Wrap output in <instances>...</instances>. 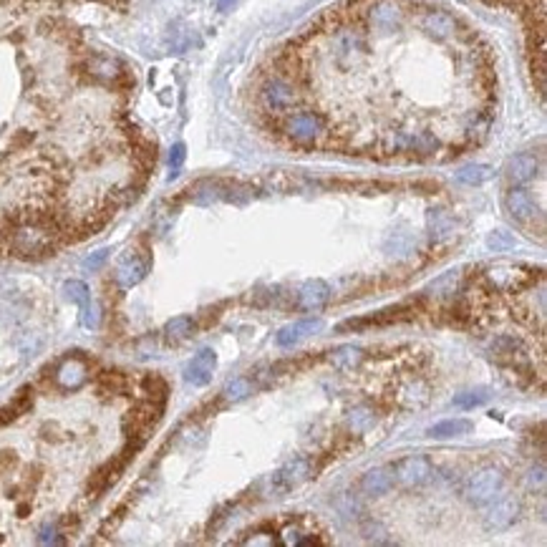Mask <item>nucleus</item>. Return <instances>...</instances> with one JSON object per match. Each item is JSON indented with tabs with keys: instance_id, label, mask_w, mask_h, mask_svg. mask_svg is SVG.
<instances>
[{
	"instance_id": "f257e3e1",
	"label": "nucleus",
	"mask_w": 547,
	"mask_h": 547,
	"mask_svg": "<svg viewBox=\"0 0 547 547\" xmlns=\"http://www.w3.org/2000/svg\"><path fill=\"white\" fill-rule=\"evenodd\" d=\"M502 487H505V474L500 469H494V467H484V469L467 476L464 482H462V487H459V494L469 505L482 507L487 502H492L502 492Z\"/></svg>"
},
{
	"instance_id": "f03ea898",
	"label": "nucleus",
	"mask_w": 547,
	"mask_h": 547,
	"mask_svg": "<svg viewBox=\"0 0 547 547\" xmlns=\"http://www.w3.org/2000/svg\"><path fill=\"white\" fill-rule=\"evenodd\" d=\"M282 134L288 136L295 144H315L320 136L325 134V119L315 112H295L288 114L282 121Z\"/></svg>"
},
{
	"instance_id": "7ed1b4c3",
	"label": "nucleus",
	"mask_w": 547,
	"mask_h": 547,
	"mask_svg": "<svg viewBox=\"0 0 547 547\" xmlns=\"http://www.w3.org/2000/svg\"><path fill=\"white\" fill-rule=\"evenodd\" d=\"M164 414V404H157V401H144V404H136L134 409L126 411L121 421V429L126 434V439H141L147 441V436L152 434V429L159 423Z\"/></svg>"
},
{
	"instance_id": "20e7f679",
	"label": "nucleus",
	"mask_w": 547,
	"mask_h": 547,
	"mask_svg": "<svg viewBox=\"0 0 547 547\" xmlns=\"http://www.w3.org/2000/svg\"><path fill=\"white\" fill-rule=\"evenodd\" d=\"M295 86L288 78H268V81L260 86V106H263L268 114H285L295 106Z\"/></svg>"
},
{
	"instance_id": "39448f33",
	"label": "nucleus",
	"mask_w": 547,
	"mask_h": 547,
	"mask_svg": "<svg viewBox=\"0 0 547 547\" xmlns=\"http://www.w3.org/2000/svg\"><path fill=\"white\" fill-rule=\"evenodd\" d=\"M391 469H394L396 482L409 489L423 487V484H429L434 479V464L426 457H404Z\"/></svg>"
},
{
	"instance_id": "423d86ee",
	"label": "nucleus",
	"mask_w": 547,
	"mask_h": 547,
	"mask_svg": "<svg viewBox=\"0 0 547 547\" xmlns=\"http://www.w3.org/2000/svg\"><path fill=\"white\" fill-rule=\"evenodd\" d=\"M505 210L510 215V220H515L517 224H532L535 220H542L540 207L532 200V194L522 187H512L505 194Z\"/></svg>"
},
{
	"instance_id": "0eeeda50",
	"label": "nucleus",
	"mask_w": 547,
	"mask_h": 547,
	"mask_svg": "<svg viewBox=\"0 0 547 547\" xmlns=\"http://www.w3.org/2000/svg\"><path fill=\"white\" fill-rule=\"evenodd\" d=\"M131 459L129 457H124V454H116L114 459H109L104 467H99V469L91 474V479H88L86 484V492L91 500H96V497H101V494L106 492V489H112L114 484L119 482V476L124 474V469H126V464H129Z\"/></svg>"
},
{
	"instance_id": "6e6552de",
	"label": "nucleus",
	"mask_w": 547,
	"mask_h": 547,
	"mask_svg": "<svg viewBox=\"0 0 547 547\" xmlns=\"http://www.w3.org/2000/svg\"><path fill=\"white\" fill-rule=\"evenodd\" d=\"M487 510H484L482 519H484V527L487 529H494V532H500V529H507L515 524V519L519 517V502L515 497H494L492 502H487Z\"/></svg>"
},
{
	"instance_id": "1a4fd4ad",
	"label": "nucleus",
	"mask_w": 547,
	"mask_h": 547,
	"mask_svg": "<svg viewBox=\"0 0 547 547\" xmlns=\"http://www.w3.org/2000/svg\"><path fill=\"white\" fill-rule=\"evenodd\" d=\"M88 378V366H86V359L81 356H68L59 363L56 373H53V381L61 391H78V388L86 383Z\"/></svg>"
},
{
	"instance_id": "9d476101",
	"label": "nucleus",
	"mask_w": 547,
	"mask_h": 547,
	"mask_svg": "<svg viewBox=\"0 0 547 547\" xmlns=\"http://www.w3.org/2000/svg\"><path fill=\"white\" fill-rule=\"evenodd\" d=\"M313 476V467L308 459L298 457L293 459V462H288L285 467H280V469L275 471V476H272V487L277 489V492H288V489H295L298 484L308 482Z\"/></svg>"
},
{
	"instance_id": "9b49d317",
	"label": "nucleus",
	"mask_w": 547,
	"mask_h": 547,
	"mask_svg": "<svg viewBox=\"0 0 547 547\" xmlns=\"http://www.w3.org/2000/svg\"><path fill=\"white\" fill-rule=\"evenodd\" d=\"M368 20L376 30H396L401 23H404V6L399 0H378L373 3L368 11Z\"/></svg>"
},
{
	"instance_id": "f8f14e48",
	"label": "nucleus",
	"mask_w": 547,
	"mask_h": 547,
	"mask_svg": "<svg viewBox=\"0 0 547 547\" xmlns=\"http://www.w3.org/2000/svg\"><path fill=\"white\" fill-rule=\"evenodd\" d=\"M83 73L101 83H119L126 76V68L119 61L109 59V56H88L83 61Z\"/></svg>"
},
{
	"instance_id": "ddd939ff",
	"label": "nucleus",
	"mask_w": 547,
	"mask_h": 547,
	"mask_svg": "<svg viewBox=\"0 0 547 547\" xmlns=\"http://www.w3.org/2000/svg\"><path fill=\"white\" fill-rule=\"evenodd\" d=\"M540 172V162L535 154H515L505 164V176L512 187H522V184L532 182Z\"/></svg>"
},
{
	"instance_id": "4468645a",
	"label": "nucleus",
	"mask_w": 547,
	"mask_h": 547,
	"mask_svg": "<svg viewBox=\"0 0 547 547\" xmlns=\"http://www.w3.org/2000/svg\"><path fill=\"white\" fill-rule=\"evenodd\" d=\"M215 368H217V356H215V351L205 348V351H200L187 363L184 378H187V383H192V386H205V383H210Z\"/></svg>"
},
{
	"instance_id": "2eb2a0df",
	"label": "nucleus",
	"mask_w": 547,
	"mask_h": 547,
	"mask_svg": "<svg viewBox=\"0 0 547 547\" xmlns=\"http://www.w3.org/2000/svg\"><path fill=\"white\" fill-rule=\"evenodd\" d=\"M421 30L436 41H447L457 33V18L447 11H426L421 18Z\"/></svg>"
},
{
	"instance_id": "dca6fc26",
	"label": "nucleus",
	"mask_w": 547,
	"mask_h": 547,
	"mask_svg": "<svg viewBox=\"0 0 547 547\" xmlns=\"http://www.w3.org/2000/svg\"><path fill=\"white\" fill-rule=\"evenodd\" d=\"M396 479H394V469L391 467H373L368 469L363 476H361L359 489L368 497H381V494H388L394 489Z\"/></svg>"
},
{
	"instance_id": "f3484780",
	"label": "nucleus",
	"mask_w": 547,
	"mask_h": 547,
	"mask_svg": "<svg viewBox=\"0 0 547 547\" xmlns=\"http://www.w3.org/2000/svg\"><path fill=\"white\" fill-rule=\"evenodd\" d=\"M147 270H149L147 258H141V255H126V258H121V263L116 265V282L124 290H129L144 280Z\"/></svg>"
},
{
	"instance_id": "a211bd4d",
	"label": "nucleus",
	"mask_w": 547,
	"mask_h": 547,
	"mask_svg": "<svg viewBox=\"0 0 547 547\" xmlns=\"http://www.w3.org/2000/svg\"><path fill=\"white\" fill-rule=\"evenodd\" d=\"M320 328H323L320 318H306V320H298V323L285 325V328L275 335V341L280 348H290V346H295V343L303 341V338H308V335L318 333Z\"/></svg>"
},
{
	"instance_id": "6ab92c4d",
	"label": "nucleus",
	"mask_w": 547,
	"mask_h": 547,
	"mask_svg": "<svg viewBox=\"0 0 547 547\" xmlns=\"http://www.w3.org/2000/svg\"><path fill=\"white\" fill-rule=\"evenodd\" d=\"M524 277H527V272H519L517 268H512V265H500V268H492V270L484 275V280L492 285V290L512 293V290H517L519 285H522Z\"/></svg>"
},
{
	"instance_id": "aec40b11",
	"label": "nucleus",
	"mask_w": 547,
	"mask_h": 547,
	"mask_svg": "<svg viewBox=\"0 0 547 547\" xmlns=\"http://www.w3.org/2000/svg\"><path fill=\"white\" fill-rule=\"evenodd\" d=\"M330 300V288L323 280H308L298 290V308L300 311H318Z\"/></svg>"
},
{
	"instance_id": "412c9836",
	"label": "nucleus",
	"mask_w": 547,
	"mask_h": 547,
	"mask_svg": "<svg viewBox=\"0 0 547 547\" xmlns=\"http://www.w3.org/2000/svg\"><path fill=\"white\" fill-rule=\"evenodd\" d=\"M33 396H35L33 386H23L11 399V404L0 406V426H8V423H13L18 416H23L25 411H30V406H33Z\"/></svg>"
},
{
	"instance_id": "4be33fe9",
	"label": "nucleus",
	"mask_w": 547,
	"mask_h": 547,
	"mask_svg": "<svg viewBox=\"0 0 547 547\" xmlns=\"http://www.w3.org/2000/svg\"><path fill=\"white\" fill-rule=\"evenodd\" d=\"M346 423L353 434H368L376 426V411L371 406H353L346 416Z\"/></svg>"
},
{
	"instance_id": "5701e85b",
	"label": "nucleus",
	"mask_w": 547,
	"mask_h": 547,
	"mask_svg": "<svg viewBox=\"0 0 547 547\" xmlns=\"http://www.w3.org/2000/svg\"><path fill=\"white\" fill-rule=\"evenodd\" d=\"M330 363L335 366V368H341V371H353L356 366L363 361V351H361L359 346H353V343H346V346H338L335 351H330Z\"/></svg>"
},
{
	"instance_id": "b1692460",
	"label": "nucleus",
	"mask_w": 547,
	"mask_h": 547,
	"mask_svg": "<svg viewBox=\"0 0 547 547\" xmlns=\"http://www.w3.org/2000/svg\"><path fill=\"white\" fill-rule=\"evenodd\" d=\"M471 431V421L467 419H449V421H439L429 429V436L434 439H454V436H464Z\"/></svg>"
},
{
	"instance_id": "393cba45",
	"label": "nucleus",
	"mask_w": 547,
	"mask_h": 547,
	"mask_svg": "<svg viewBox=\"0 0 547 547\" xmlns=\"http://www.w3.org/2000/svg\"><path fill=\"white\" fill-rule=\"evenodd\" d=\"M194 330H197V320L192 315H176L172 320H167L164 338H169V341H184V338L194 335Z\"/></svg>"
},
{
	"instance_id": "a878e982",
	"label": "nucleus",
	"mask_w": 547,
	"mask_h": 547,
	"mask_svg": "<svg viewBox=\"0 0 547 547\" xmlns=\"http://www.w3.org/2000/svg\"><path fill=\"white\" fill-rule=\"evenodd\" d=\"M141 388L147 394L149 401H157V404H167V396H169V383H167L164 376L159 373H147L141 378Z\"/></svg>"
},
{
	"instance_id": "bb28decb",
	"label": "nucleus",
	"mask_w": 547,
	"mask_h": 547,
	"mask_svg": "<svg viewBox=\"0 0 547 547\" xmlns=\"http://www.w3.org/2000/svg\"><path fill=\"white\" fill-rule=\"evenodd\" d=\"M126 388H129V378H126V373H119V371H104V373L99 376V391L101 394L121 396V394H126Z\"/></svg>"
},
{
	"instance_id": "cd10ccee",
	"label": "nucleus",
	"mask_w": 547,
	"mask_h": 547,
	"mask_svg": "<svg viewBox=\"0 0 547 547\" xmlns=\"http://www.w3.org/2000/svg\"><path fill=\"white\" fill-rule=\"evenodd\" d=\"M253 391H255V386H253V381H250V378L237 376V378H232V381L224 383L222 399L227 401V404H237V401H245L247 396L253 394Z\"/></svg>"
},
{
	"instance_id": "c85d7f7f",
	"label": "nucleus",
	"mask_w": 547,
	"mask_h": 547,
	"mask_svg": "<svg viewBox=\"0 0 547 547\" xmlns=\"http://www.w3.org/2000/svg\"><path fill=\"white\" fill-rule=\"evenodd\" d=\"M457 179L462 184L476 187V184H484L487 179H492V169L487 164H467L457 172Z\"/></svg>"
},
{
	"instance_id": "c756f323",
	"label": "nucleus",
	"mask_w": 547,
	"mask_h": 547,
	"mask_svg": "<svg viewBox=\"0 0 547 547\" xmlns=\"http://www.w3.org/2000/svg\"><path fill=\"white\" fill-rule=\"evenodd\" d=\"M457 285H459V270H452V272H447V275L436 277L426 293H429L431 298H449V295H454Z\"/></svg>"
},
{
	"instance_id": "7c9ffc66",
	"label": "nucleus",
	"mask_w": 547,
	"mask_h": 547,
	"mask_svg": "<svg viewBox=\"0 0 547 547\" xmlns=\"http://www.w3.org/2000/svg\"><path fill=\"white\" fill-rule=\"evenodd\" d=\"M64 295L68 300H73V303H78V306H88L91 303V293H88V288L83 285L81 280H68L64 282Z\"/></svg>"
},
{
	"instance_id": "2f4dec72",
	"label": "nucleus",
	"mask_w": 547,
	"mask_h": 547,
	"mask_svg": "<svg viewBox=\"0 0 547 547\" xmlns=\"http://www.w3.org/2000/svg\"><path fill=\"white\" fill-rule=\"evenodd\" d=\"M487 399H489L487 391L476 388V391H464V394L454 396V406H457V409H474V406H482Z\"/></svg>"
},
{
	"instance_id": "473e14b6",
	"label": "nucleus",
	"mask_w": 547,
	"mask_h": 547,
	"mask_svg": "<svg viewBox=\"0 0 547 547\" xmlns=\"http://www.w3.org/2000/svg\"><path fill=\"white\" fill-rule=\"evenodd\" d=\"M184 157H187V147H184V144H174V147H172V152H169V169H172V176H176V172L182 169Z\"/></svg>"
},
{
	"instance_id": "72a5a7b5",
	"label": "nucleus",
	"mask_w": 547,
	"mask_h": 547,
	"mask_svg": "<svg viewBox=\"0 0 547 547\" xmlns=\"http://www.w3.org/2000/svg\"><path fill=\"white\" fill-rule=\"evenodd\" d=\"M38 542L41 545H59V542H64V532H59V527H53V524H46L38 535Z\"/></svg>"
},
{
	"instance_id": "f704fd0d",
	"label": "nucleus",
	"mask_w": 547,
	"mask_h": 547,
	"mask_svg": "<svg viewBox=\"0 0 547 547\" xmlns=\"http://www.w3.org/2000/svg\"><path fill=\"white\" fill-rule=\"evenodd\" d=\"M99 320H101L99 306H94V303L83 306V325H86V328H99Z\"/></svg>"
},
{
	"instance_id": "c9c22d12",
	"label": "nucleus",
	"mask_w": 547,
	"mask_h": 547,
	"mask_svg": "<svg viewBox=\"0 0 547 547\" xmlns=\"http://www.w3.org/2000/svg\"><path fill=\"white\" fill-rule=\"evenodd\" d=\"M429 220H436V224L431 222V224H434V229H436V235H447L449 229L454 227V224H452V220H444V212H439V210H436V212L431 210Z\"/></svg>"
},
{
	"instance_id": "e433bc0d",
	"label": "nucleus",
	"mask_w": 547,
	"mask_h": 547,
	"mask_svg": "<svg viewBox=\"0 0 547 547\" xmlns=\"http://www.w3.org/2000/svg\"><path fill=\"white\" fill-rule=\"evenodd\" d=\"M527 484L529 489H542L545 487V467H535V469H529V476H527Z\"/></svg>"
},
{
	"instance_id": "4c0bfd02",
	"label": "nucleus",
	"mask_w": 547,
	"mask_h": 547,
	"mask_svg": "<svg viewBox=\"0 0 547 547\" xmlns=\"http://www.w3.org/2000/svg\"><path fill=\"white\" fill-rule=\"evenodd\" d=\"M487 245L494 247V250H502V247H512V245H515V240H512V237H507L505 232H492V235H489V240H487Z\"/></svg>"
},
{
	"instance_id": "58836bf2",
	"label": "nucleus",
	"mask_w": 547,
	"mask_h": 547,
	"mask_svg": "<svg viewBox=\"0 0 547 547\" xmlns=\"http://www.w3.org/2000/svg\"><path fill=\"white\" fill-rule=\"evenodd\" d=\"M106 255H109V250H96V253L91 255V258L83 260V265H86L88 270H96V268H99V265L106 260Z\"/></svg>"
},
{
	"instance_id": "ea45409f",
	"label": "nucleus",
	"mask_w": 547,
	"mask_h": 547,
	"mask_svg": "<svg viewBox=\"0 0 547 547\" xmlns=\"http://www.w3.org/2000/svg\"><path fill=\"white\" fill-rule=\"evenodd\" d=\"M11 467H16V454L0 452V471H8Z\"/></svg>"
},
{
	"instance_id": "a19ab883",
	"label": "nucleus",
	"mask_w": 547,
	"mask_h": 547,
	"mask_svg": "<svg viewBox=\"0 0 547 547\" xmlns=\"http://www.w3.org/2000/svg\"><path fill=\"white\" fill-rule=\"evenodd\" d=\"M0 253H3V237H0Z\"/></svg>"
}]
</instances>
